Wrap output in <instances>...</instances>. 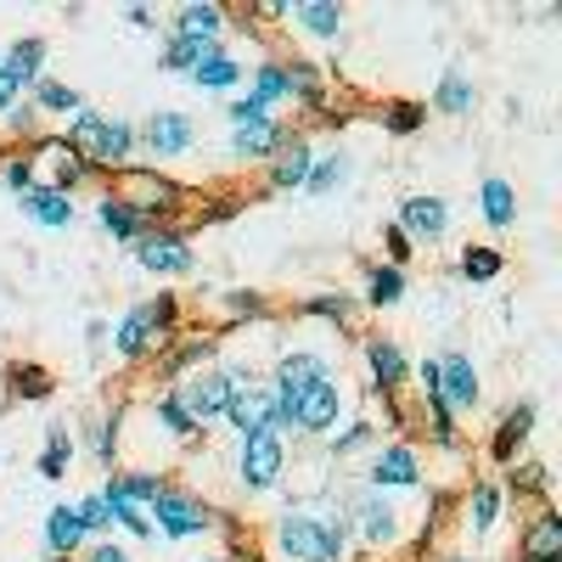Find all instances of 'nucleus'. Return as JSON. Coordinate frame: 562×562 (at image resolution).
<instances>
[{"instance_id": "e433bc0d", "label": "nucleus", "mask_w": 562, "mask_h": 562, "mask_svg": "<svg viewBox=\"0 0 562 562\" xmlns=\"http://www.w3.org/2000/svg\"><path fill=\"white\" fill-rule=\"evenodd\" d=\"M97 225L108 231V237H119V243H135L140 231H153L147 220H135V214H130V209H124L113 192H102V203H97Z\"/></svg>"}, {"instance_id": "5fc2aeb1", "label": "nucleus", "mask_w": 562, "mask_h": 562, "mask_svg": "<svg viewBox=\"0 0 562 562\" xmlns=\"http://www.w3.org/2000/svg\"><path fill=\"white\" fill-rule=\"evenodd\" d=\"M225 310L237 315V321H259V315H270V304H265L259 293H243V288H237V293H225Z\"/></svg>"}, {"instance_id": "e2e57ef3", "label": "nucleus", "mask_w": 562, "mask_h": 562, "mask_svg": "<svg viewBox=\"0 0 562 562\" xmlns=\"http://www.w3.org/2000/svg\"><path fill=\"white\" fill-rule=\"evenodd\" d=\"M52 562H74V557H52Z\"/></svg>"}, {"instance_id": "b1692460", "label": "nucleus", "mask_w": 562, "mask_h": 562, "mask_svg": "<svg viewBox=\"0 0 562 562\" xmlns=\"http://www.w3.org/2000/svg\"><path fill=\"white\" fill-rule=\"evenodd\" d=\"M180 40H198V45H220L225 34V7H214V0H192V7H180L175 12V29Z\"/></svg>"}, {"instance_id": "ea45409f", "label": "nucleus", "mask_w": 562, "mask_h": 562, "mask_svg": "<svg viewBox=\"0 0 562 562\" xmlns=\"http://www.w3.org/2000/svg\"><path fill=\"white\" fill-rule=\"evenodd\" d=\"M501 270H506L501 248H490V243H467V248H461V276H467V281H495Z\"/></svg>"}, {"instance_id": "052dcab7", "label": "nucleus", "mask_w": 562, "mask_h": 562, "mask_svg": "<svg viewBox=\"0 0 562 562\" xmlns=\"http://www.w3.org/2000/svg\"><path fill=\"white\" fill-rule=\"evenodd\" d=\"M130 23H135V29H158V23H153V12H147V7H130Z\"/></svg>"}, {"instance_id": "49530a36", "label": "nucleus", "mask_w": 562, "mask_h": 562, "mask_svg": "<svg viewBox=\"0 0 562 562\" xmlns=\"http://www.w3.org/2000/svg\"><path fill=\"white\" fill-rule=\"evenodd\" d=\"M119 445H124V434H119V416H102L97 428H90V456H97L102 467H113V461H119Z\"/></svg>"}, {"instance_id": "393cba45", "label": "nucleus", "mask_w": 562, "mask_h": 562, "mask_svg": "<svg viewBox=\"0 0 562 562\" xmlns=\"http://www.w3.org/2000/svg\"><path fill=\"white\" fill-rule=\"evenodd\" d=\"M479 214H484L490 231H512V225H518V192H512V180L490 175L479 186Z\"/></svg>"}, {"instance_id": "423d86ee", "label": "nucleus", "mask_w": 562, "mask_h": 562, "mask_svg": "<svg viewBox=\"0 0 562 562\" xmlns=\"http://www.w3.org/2000/svg\"><path fill=\"white\" fill-rule=\"evenodd\" d=\"M108 192L135 214V220H147V225H158L164 214H175L180 209V186L169 180V175H158V169H140V164H130L124 175H113V186H108Z\"/></svg>"}, {"instance_id": "4468645a", "label": "nucleus", "mask_w": 562, "mask_h": 562, "mask_svg": "<svg viewBox=\"0 0 562 562\" xmlns=\"http://www.w3.org/2000/svg\"><path fill=\"white\" fill-rule=\"evenodd\" d=\"M366 371H371V394L378 400H400L405 383H411V360L394 338H366Z\"/></svg>"}, {"instance_id": "603ef678", "label": "nucleus", "mask_w": 562, "mask_h": 562, "mask_svg": "<svg viewBox=\"0 0 562 562\" xmlns=\"http://www.w3.org/2000/svg\"><path fill=\"white\" fill-rule=\"evenodd\" d=\"M0 186H12L18 198H23V192H34V169H29V158H23V153L0 164Z\"/></svg>"}, {"instance_id": "412c9836", "label": "nucleus", "mask_w": 562, "mask_h": 562, "mask_svg": "<svg viewBox=\"0 0 562 562\" xmlns=\"http://www.w3.org/2000/svg\"><path fill=\"white\" fill-rule=\"evenodd\" d=\"M518 562H562V518L551 506H540L529 518V529L518 540Z\"/></svg>"}, {"instance_id": "bb28decb", "label": "nucleus", "mask_w": 562, "mask_h": 562, "mask_svg": "<svg viewBox=\"0 0 562 562\" xmlns=\"http://www.w3.org/2000/svg\"><path fill=\"white\" fill-rule=\"evenodd\" d=\"M501 524V484H490V479H479L473 490H467V535H490Z\"/></svg>"}, {"instance_id": "bf43d9fd", "label": "nucleus", "mask_w": 562, "mask_h": 562, "mask_svg": "<svg viewBox=\"0 0 562 562\" xmlns=\"http://www.w3.org/2000/svg\"><path fill=\"white\" fill-rule=\"evenodd\" d=\"M85 344L102 349V344H108V321H90V326H85Z\"/></svg>"}, {"instance_id": "f704fd0d", "label": "nucleus", "mask_w": 562, "mask_h": 562, "mask_svg": "<svg viewBox=\"0 0 562 562\" xmlns=\"http://www.w3.org/2000/svg\"><path fill=\"white\" fill-rule=\"evenodd\" d=\"M400 299H405V270L371 265V270H366V304H371V310H394Z\"/></svg>"}, {"instance_id": "680f3d73", "label": "nucleus", "mask_w": 562, "mask_h": 562, "mask_svg": "<svg viewBox=\"0 0 562 562\" xmlns=\"http://www.w3.org/2000/svg\"><path fill=\"white\" fill-rule=\"evenodd\" d=\"M198 562H231V557H198Z\"/></svg>"}, {"instance_id": "c85d7f7f", "label": "nucleus", "mask_w": 562, "mask_h": 562, "mask_svg": "<svg viewBox=\"0 0 562 562\" xmlns=\"http://www.w3.org/2000/svg\"><path fill=\"white\" fill-rule=\"evenodd\" d=\"M192 85H198V90H237V85H243V63L220 45V52H209V57L192 68Z\"/></svg>"}, {"instance_id": "2eb2a0df", "label": "nucleus", "mask_w": 562, "mask_h": 562, "mask_svg": "<svg viewBox=\"0 0 562 562\" xmlns=\"http://www.w3.org/2000/svg\"><path fill=\"white\" fill-rule=\"evenodd\" d=\"M366 490L378 495H394V490H422V461L411 445H383L366 467Z\"/></svg>"}, {"instance_id": "0e129e2a", "label": "nucleus", "mask_w": 562, "mask_h": 562, "mask_svg": "<svg viewBox=\"0 0 562 562\" xmlns=\"http://www.w3.org/2000/svg\"><path fill=\"white\" fill-rule=\"evenodd\" d=\"M445 562H467V557H445Z\"/></svg>"}, {"instance_id": "a878e982", "label": "nucleus", "mask_w": 562, "mask_h": 562, "mask_svg": "<svg viewBox=\"0 0 562 562\" xmlns=\"http://www.w3.org/2000/svg\"><path fill=\"white\" fill-rule=\"evenodd\" d=\"M23 214L45 231H68L74 225V198L52 192V186H34V192H23Z\"/></svg>"}, {"instance_id": "39448f33", "label": "nucleus", "mask_w": 562, "mask_h": 562, "mask_svg": "<svg viewBox=\"0 0 562 562\" xmlns=\"http://www.w3.org/2000/svg\"><path fill=\"white\" fill-rule=\"evenodd\" d=\"M231 479H237V495H270L288 484V439L276 434H254L237 439V456H231Z\"/></svg>"}, {"instance_id": "c9c22d12", "label": "nucleus", "mask_w": 562, "mask_h": 562, "mask_svg": "<svg viewBox=\"0 0 562 562\" xmlns=\"http://www.w3.org/2000/svg\"><path fill=\"white\" fill-rule=\"evenodd\" d=\"M473 102H479V90H473V79H467L461 68H450V74L439 79V90H434V108H439V113H450V119L473 113Z\"/></svg>"}, {"instance_id": "4c0bfd02", "label": "nucleus", "mask_w": 562, "mask_h": 562, "mask_svg": "<svg viewBox=\"0 0 562 562\" xmlns=\"http://www.w3.org/2000/svg\"><path fill=\"white\" fill-rule=\"evenodd\" d=\"M299 315L349 326V321H355V299H349V293H310V299H299Z\"/></svg>"}, {"instance_id": "aec40b11", "label": "nucleus", "mask_w": 562, "mask_h": 562, "mask_svg": "<svg viewBox=\"0 0 562 562\" xmlns=\"http://www.w3.org/2000/svg\"><path fill=\"white\" fill-rule=\"evenodd\" d=\"M288 135H293V130L281 124V119H265V124H248V130H231V158H237V164H270Z\"/></svg>"}, {"instance_id": "09e8293b", "label": "nucleus", "mask_w": 562, "mask_h": 562, "mask_svg": "<svg viewBox=\"0 0 562 562\" xmlns=\"http://www.w3.org/2000/svg\"><path fill=\"white\" fill-rule=\"evenodd\" d=\"M12 389H18V400H45V394H52V371H45V366H18Z\"/></svg>"}, {"instance_id": "79ce46f5", "label": "nucleus", "mask_w": 562, "mask_h": 562, "mask_svg": "<svg viewBox=\"0 0 562 562\" xmlns=\"http://www.w3.org/2000/svg\"><path fill=\"white\" fill-rule=\"evenodd\" d=\"M416 411H422V428H428V439H434V445H456V416L445 411V400H439V394H422V405H416Z\"/></svg>"}, {"instance_id": "7ed1b4c3", "label": "nucleus", "mask_w": 562, "mask_h": 562, "mask_svg": "<svg viewBox=\"0 0 562 562\" xmlns=\"http://www.w3.org/2000/svg\"><path fill=\"white\" fill-rule=\"evenodd\" d=\"M175 326H180V299L175 293H158L147 304H130L113 326V355L119 360H147L158 355L169 338H175Z\"/></svg>"}, {"instance_id": "6ab92c4d", "label": "nucleus", "mask_w": 562, "mask_h": 562, "mask_svg": "<svg viewBox=\"0 0 562 562\" xmlns=\"http://www.w3.org/2000/svg\"><path fill=\"white\" fill-rule=\"evenodd\" d=\"M529 434H535V400H518V405H506V411H501V422H495L490 456H495L501 467H512V461H518V450L529 445Z\"/></svg>"}, {"instance_id": "a18cd8bd", "label": "nucleus", "mask_w": 562, "mask_h": 562, "mask_svg": "<svg viewBox=\"0 0 562 562\" xmlns=\"http://www.w3.org/2000/svg\"><path fill=\"white\" fill-rule=\"evenodd\" d=\"M422 124H428V108H422V102H389L383 108V130L389 135H416Z\"/></svg>"}, {"instance_id": "5701e85b", "label": "nucleus", "mask_w": 562, "mask_h": 562, "mask_svg": "<svg viewBox=\"0 0 562 562\" xmlns=\"http://www.w3.org/2000/svg\"><path fill=\"white\" fill-rule=\"evenodd\" d=\"M288 18H293L310 40H344V23H349V12L338 7V0H293Z\"/></svg>"}, {"instance_id": "0eeeda50", "label": "nucleus", "mask_w": 562, "mask_h": 562, "mask_svg": "<svg viewBox=\"0 0 562 562\" xmlns=\"http://www.w3.org/2000/svg\"><path fill=\"white\" fill-rule=\"evenodd\" d=\"M147 524H153L164 540H198V535L214 529V506H209L203 495H192V490L164 484V490L153 495V506H147Z\"/></svg>"}, {"instance_id": "7c9ffc66", "label": "nucleus", "mask_w": 562, "mask_h": 562, "mask_svg": "<svg viewBox=\"0 0 562 562\" xmlns=\"http://www.w3.org/2000/svg\"><path fill=\"white\" fill-rule=\"evenodd\" d=\"M147 416L158 422V428H164V434H169L175 445H198V439H203V428H198V422H192V416H186V411H180V405L169 400V389H164V394H158V400L147 405Z\"/></svg>"}, {"instance_id": "f257e3e1", "label": "nucleus", "mask_w": 562, "mask_h": 562, "mask_svg": "<svg viewBox=\"0 0 562 562\" xmlns=\"http://www.w3.org/2000/svg\"><path fill=\"white\" fill-rule=\"evenodd\" d=\"M355 535L344 501H293L270 518V557L276 562H349Z\"/></svg>"}, {"instance_id": "6e6d98bb", "label": "nucleus", "mask_w": 562, "mask_h": 562, "mask_svg": "<svg viewBox=\"0 0 562 562\" xmlns=\"http://www.w3.org/2000/svg\"><path fill=\"white\" fill-rule=\"evenodd\" d=\"M383 248H389V265H394V270H400V265L416 254V248H411V237H405L400 225H389V231H383Z\"/></svg>"}, {"instance_id": "3c124183", "label": "nucleus", "mask_w": 562, "mask_h": 562, "mask_svg": "<svg viewBox=\"0 0 562 562\" xmlns=\"http://www.w3.org/2000/svg\"><path fill=\"white\" fill-rule=\"evenodd\" d=\"M512 490H518V495H551V473L540 461H524L518 473H512Z\"/></svg>"}, {"instance_id": "20e7f679", "label": "nucleus", "mask_w": 562, "mask_h": 562, "mask_svg": "<svg viewBox=\"0 0 562 562\" xmlns=\"http://www.w3.org/2000/svg\"><path fill=\"white\" fill-rule=\"evenodd\" d=\"M344 501V512H349V535L366 546V551H400L405 546V512L394 506V495H378V490H349V495H338Z\"/></svg>"}, {"instance_id": "9d476101", "label": "nucleus", "mask_w": 562, "mask_h": 562, "mask_svg": "<svg viewBox=\"0 0 562 562\" xmlns=\"http://www.w3.org/2000/svg\"><path fill=\"white\" fill-rule=\"evenodd\" d=\"M169 400L198 422V428H209L214 416H225V400H231V383H225V371L220 366H198V371H186V378L169 383Z\"/></svg>"}, {"instance_id": "6e6552de", "label": "nucleus", "mask_w": 562, "mask_h": 562, "mask_svg": "<svg viewBox=\"0 0 562 562\" xmlns=\"http://www.w3.org/2000/svg\"><path fill=\"white\" fill-rule=\"evenodd\" d=\"M344 411H349V389H344V378L333 371V378H321V383H310L304 394H299V411H293V434H304V439H333L338 428H344Z\"/></svg>"}, {"instance_id": "72a5a7b5", "label": "nucleus", "mask_w": 562, "mask_h": 562, "mask_svg": "<svg viewBox=\"0 0 562 562\" xmlns=\"http://www.w3.org/2000/svg\"><path fill=\"white\" fill-rule=\"evenodd\" d=\"M68 461H74V434L63 428V422H52L45 428V450H40V479H68Z\"/></svg>"}, {"instance_id": "473e14b6", "label": "nucleus", "mask_w": 562, "mask_h": 562, "mask_svg": "<svg viewBox=\"0 0 562 562\" xmlns=\"http://www.w3.org/2000/svg\"><path fill=\"white\" fill-rule=\"evenodd\" d=\"M366 445H378V422L371 416H355V422H344V434H333L326 439V461H349V456H360Z\"/></svg>"}, {"instance_id": "f8f14e48", "label": "nucleus", "mask_w": 562, "mask_h": 562, "mask_svg": "<svg viewBox=\"0 0 562 562\" xmlns=\"http://www.w3.org/2000/svg\"><path fill=\"white\" fill-rule=\"evenodd\" d=\"M130 248H135V265L153 270V276H186V270L198 265V259H192V243H186V231H169V225L140 231Z\"/></svg>"}, {"instance_id": "13d9d810", "label": "nucleus", "mask_w": 562, "mask_h": 562, "mask_svg": "<svg viewBox=\"0 0 562 562\" xmlns=\"http://www.w3.org/2000/svg\"><path fill=\"white\" fill-rule=\"evenodd\" d=\"M18 102H23V90H18V85H12L7 74H0V119H7V113H12Z\"/></svg>"}, {"instance_id": "f03ea898", "label": "nucleus", "mask_w": 562, "mask_h": 562, "mask_svg": "<svg viewBox=\"0 0 562 562\" xmlns=\"http://www.w3.org/2000/svg\"><path fill=\"white\" fill-rule=\"evenodd\" d=\"M63 140L90 164V169H108V175H124L140 153V140H135V124L119 119V113H97V108H79L63 130Z\"/></svg>"}, {"instance_id": "37998d69", "label": "nucleus", "mask_w": 562, "mask_h": 562, "mask_svg": "<svg viewBox=\"0 0 562 562\" xmlns=\"http://www.w3.org/2000/svg\"><path fill=\"white\" fill-rule=\"evenodd\" d=\"M97 495H102V506H108V518H113L119 529H130V535H153V524H147V512H140V506H130V501H124L119 490H108V484H102Z\"/></svg>"}, {"instance_id": "dca6fc26", "label": "nucleus", "mask_w": 562, "mask_h": 562, "mask_svg": "<svg viewBox=\"0 0 562 562\" xmlns=\"http://www.w3.org/2000/svg\"><path fill=\"white\" fill-rule=\"evenodd\" d=\"M439 400H445L450 416H456V411H479L484 389H479V366H473V355H461V349L439 355Z\"/></svg>"}, {"instance_id": "1a4fd4ad", "label": "nucleus", "mask_w": 562, "mask_h": 562, "mask_svg": "<svg viewBox=\"0 0 562 562\" xmlns=\"http://www.w3.org/2000/svg\"><path fill=\"white\" fill-rule=\"evenodd\" d=\"M23 158H29V169H34V186H52V192H63V198H74L79 186H85L90 175H97V169H90V164L68 147L63 135H45L40 147H34V153H23Z\"/></svg>"}, {"instance_id": "864d4df0", "label": "nucleus", "mask_w": 562, "mask_h": 562, "mask_svg": "<svg viewBox=\"0 0 562 562\" xmlns=\"http://www.w3.org/2000/svg\"><path fill=\"white\" fill-rule=\"evenodd\" d=\"M79 524H85V535H102V529H113V518H108V506H102V495H85L79 506Z\"/></svg>"}, {"instance_id": "4be33fe9", "label": "nucleus", "mask_w": 562, "mask_h": 562, "mask_svg": "<svg viewBox=\"0 0 562 562\" xmlns=\"http://www.w3.org/2000/svg\"><path fill=\"white\" fill-rule=\"evenodd\" d=\"M0 74H7L18 90H34L45 79V40H12L7 52H0Z\"/></svg>"}, {"instance_id": "de8ad7c7", "label": "nucleus", "mask_w": 562, "mask_h": 562, "mask_svg": "<svg viewBox=\"0 0 562 562\" xmlns=\"http://www.w3.org/2000/svg\"><path fill=\"white\" fill-rule=\"evenodd\" d=\"M349 180V158H315V169H310V180H304V192H333V186H344Z\"/></svg>"}, {"instance_id": "8fccbe9b", "label": "nucleus", "mask_w": 562, "mask_h": 562, "mask_svg": "<svg viewBox=\"0 0 562 562\" xmlns=\"http://www.w3.org/2000/svg\"><path fill=\"white\" fill-rule=\"evenodd\" d=\"M265 119H276V113H270V108H265V102L254 97V90H248V97H237V102L225 108V124H231V130H248V124H265Z\"/></svg>"}, {"instance_id": "9b49d317", "label": "nucleus", "mask_w": 562, "mask_h": 562, "mask_svg": "<svg viewBox=\"0 0 562 562\" xmlns=\"http://www.w3.org/2000/svg\"><path fill=\"white\" fill-rule=\"evenodd\" d=\"M135 140H140V153H147V158L169 164V158L192 153L198 124H192V113H180V108H158V113H147V124L135 130Z\"/></svg>"}, {"instance_id": "cd10ccee", "label": "nucleus", "mask_w": 562, "mask_h": 562, "mask_svg": "<svg viewBox=\"0 0 562 562\" xmlns=\"http://www.w3.org/2000/svg\"><path fill=\"white\" fill-rule=\"evenodd\" d=\"M45 546H52V557H74L85 546V524L74 506H52L45 512Z\"/></svg>"}, {"instance_id": "a19ab883", "label": "nucleus", "mask_w": 562, "mask_h": 562, "mask_svg": "<svg viewBox=\"0 0 562 562\" xmlns=\"http://www.w3.org/2000/svg\"><path fill=\"white\" fill-rule=\"evenodd\" d=\"M288 97L304 108H321L326 90H321V68L315 63H288Z\"/></svg>"}, {"instance_id": "a211bd4d", "label": "nucleus", "mask_w": 562, "mask_h": 562, "mask_svg": "<svg viewBox=\"0 0 562 562\" xmlns=\"http://www.w3.org/2000/svg\"><path fill=\"white\" fill-rule=\"evenodd\" d=\"M310 169H315V147L304 135H288V140H281V153L265 164V186H270V192H304Z\"/></svg>"}, {"instance_id": "c756f323", "label": "nucleus", "mask_w": 562, "mask_h": 562, "mask_svg": "<svg viewBox=\"0 0 562 562\" xmlns=\"http://www.w3.org/2000/svg\"><path fill=\"white\" fill-rule=\"evenodd\" d=\"M108 490H119L130 506L147 512V506H153V495L164 490V473H153V467H124V473H113V479H108Z\"/></svg>"}, {"instance_id": "2f4dec72", "label": "nucleus", "mask_w": 562, "mask_h": 562, "mask_svg": "<svg viewBox=\"0 0 562 562\" xmlns=\"http://www.w3.org/2000/svg\"><path fill=\"white\" fill-rule=\"evenodd\" d=\"M29 108H34V113H52V119H74V113L85 108V97H79L74 85H63V79H40Z\"/></svg>"}, {"instance_id": "f3484780", "label": "nucleus", "mask_w": 562, "mask_h": 562, "mask_svg": "<svg viewBox=\"0 0 562 562\" xmlns=\"http://www.w3.org/2000/svg\"><path fill=\"white\" fill-rule=\"evenodd\" d=\"M394 225L411 237V248H416V243H439L445 231H450V203H445V198H428V192H416V198L400 203V220H394Z\"/></svg>"}, {"instance_id": "c03bdc74", "label": "nucleus", "mask_w": 562, "mask_h": 562, "mask_svg": "<svg viewBox=\"0 0 562 562\" xmlns=\"http://www.w3.org/2000/svg\"><path fill=\"white\" fill-rule=\"evenodd\" d=\"M254 97H259L265 108H276L281 97H288V63H259V68H254Z\"/></svg>"}, {"instance_id": "58836bf2", "label": "nucleus", "mask_w": 562, "mask_h": 562, "mask_svg": "<svg viewBox=\"0 0 562 562\" xmlns=\"http://www.w3.org/2000/svg\"><path fill=\"white\" fill-rule=\"evenodd\" d=\"M209 52H220V45H198V40H180V34H169L164 40V57H158V68H169V74H192Z\"/></svg>"}, {"instance_id": "4d7b16f0", "label": "nucleus", "mask_w": 562, "mask_h": 562, "mask_svg": "<svg viewBox=\"0 0 562 562\" xmlns=\"http://www.w3.org/2000/svg\"><path fill=\"white\" fill-rule=\"evenodd\" d=\"M85 562H135V557H130L124 546H113V540H102V546H97V551H90Z\"/></svg>"}, {"instance_id": "ddd939ff", "label": "nucleus", "mask_w": 562, "mask_h": 562, "mask_svg": "<svg viewBox=\"0 0 562 562\" xmlns=\"http://www.w3.org/2000/svg\"><path fill=\"white\" fill-rule=\"evenodd\" d=\"M225 428L237 434V439H254V434H276V422H270V383L248 378V383H231V400H225Z\"/></svg>"}]
</instances>
